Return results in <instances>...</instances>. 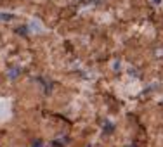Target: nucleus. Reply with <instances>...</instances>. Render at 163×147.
I'll use <instances>...</instances> for the list:
<instances>
[{
	"label": "nucleus",
	"instance_id": "f257e3e1",
	"mask_svg": "<svg viewBox=\"0 0 163 147\" xmlns=\"http://www.w3.org/2000/svg\"><path fill=\"white\" fill-rule=\"evenodd\" d=\"M12 14H0V19H2V21H11V19H12Z\"/></svg>",
	"mask_w": 163,
	"mask_h": 147
},
{
	"label": "nucleus",
	"instance_id": "f03ea898",
	"mask_svg": "<svg viewBox=\"0 0 163 147\" xmlns=\"http://www.w3.org/2000/svg\"><path fill=\"white\" fill-rule=\"evenodd\" d=\"M19 71H21V69H19V68L12 69V71H11V74H9V76H11V78H12V80H14V78L18 76V73H19Z\"/></svg>",
	"mask_w": 163,
	"mask_h": 147
}]
</instances>
